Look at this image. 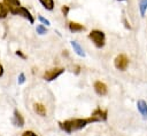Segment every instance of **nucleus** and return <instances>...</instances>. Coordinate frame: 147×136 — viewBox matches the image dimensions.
Returning a JSON list of instances; mask_svg holds the SVG:
<instances>
[{
    "instance_id": "12",
    "label": "nucleus",
    "mask_w": 147,
    "mask_h": 136,
    "mask_svg": "<svg viewBox=\"0 0 147 136\" xmlns=\"http://www.w3.org/2000/svg\"><path fill=\"white\" fill-rule=\"evenodd\" d=\"M70 45H71V47L74 48V51H75L78 56H80V57H85V53H84L83 48L80 47V45H79L77 41L72 40V41H70Z\"/></svg>"
},
{
    "instance_id": "18",
    "label": "nucleus",
    "mask_w": 147,
    "mask_h": 136,
    "mask_svg": "<svg viewBox=\"0 0 147 136\" xmlns=\"http://www.w3.org/2000/svg\"><path fill=\"white\" fill-rule=\"evenodd\" d=\"M38 19H39V22H40L42 25H46V26H49V25H51V22H49L47 18H45L44 16H41V15L38 16Z\"/></svg>"
},
{
    "instance_id": "16",
    "label": "nucleus",
    "mask_w": 147,
    "mask_h": 136,
    "mask_svg": "<svg viewBox=\"0 0 147 136\" xmlns=\"http://www.w3.org/2000/svg\"><path fill=\"white\" fill-rule=\"evenodd\" d=\"M147 10V0H140L139 1V11H140V16L144 17Z\"/></svg>"
},
{
    "instance_id": "9",
    "label": "nucleus",
    "mask_w": 147,
    "mask_h": 136,
    "mask_svg": "<svg viewBox=\"0 0 147 136\" xmlns=\"http://www.w3.org/2000/svg\"><path fill=\"white\" fill-rule=\"evenodd\" d=\"M68 27H69L70 32H74V33H75V32H82V31H84V30H85V26H84L83 24L77 23V22H74V21L69 22Z\"/></svg>"
},
{
    "instance_id": "17",
    "label": "nucleus",
    "mask_w": 147,
    "mask_h": 136,
    "mask_svg": "<svg viewBox=\"0 0 147 136\" xmlns=\"http://www.w3.org/2000/svg\"><path fill=\"white\" fill-rule=\"evenodd\" d=\"M36 31H37V33H38V34H40V35H44V34H46V33H47V29H46V26H45V25H42V24L37 25Z\"/></svg>"
},
{
    "instance_id": "20",
    "label": "nucleus",
    "mask_w": 147,
    "mask_h": 136,
    "mask_svg": "<svg viewBox=\"0 0 147 136\" xmlns=\"http://www.w3.org/2000/svg\"><path fill=\"white\" fill-rule=\"evenodd\" d=\"M61 11H62L63 16H64V17H67V16H68V14H69V11H70V7H69V6H62Z\"/></svg>"
},
{
    "instance_id": "13",
    "label": "nucleus",
    "mask_w": 147,
    "mask_h": 136,
    "mask_svg": "<svg viewBox=\"0 0 147 136\" xmlns=\"http://www.w3.org/2000/svg\"><path fill=\"white\" fill-rule=\"evenodd\" d=\"M33 111L40 117H45L46 115V107L41 103H34L33 104Z\"/></svg>"
},
{
    "instance_id": "8",
    "label": "nucleus",
    "mask_w": 147,
    "mask_h": 136,
    "mask_svg": "<svg viewBox=\"0 0 147 136\" xmlns=\"http://www.w3.org/2000/svg\"><path fill=\"white\" fill-rule=\"evenodd\" d=\"M92 117H94L96 119V121H106L107 117H108V112L106 110H101L100 107H96L93 112H92Z\"/></svg>"
},
{
    "instance_id": "1",
    "label": "nucleus",
    "mask_w": 147,
    "mask_h": 136,
    "mask_svg": "<svg viewBox=\"0 0 147 136\" xmlns=\"http://www.w3.org/2000/svg\"><path fill=\"white\" fill-rule=\"evenodd\" d=\"M92 122H98V121L94 117L91 115L90 118H75V119H69V120H64V121H59V127L63 131L71 134L76 130H80V129L85 128L87 125H90Z\"/></svg>"
},
{
    "instance_id": "10",
    "label": "nucleus",
    "mask_w": 147,
    "mask_h": 136,
    "mask_svg": "<svg viewBox=\"0 0 147 136\" xmlns=\"http://www.w3.org/2000/svg\"><path fill=\"white\" fill-rule=\"evenodd\" d=\"M13 123H14L15 126H17V127H23V126H24V118L22 117V114H21L17 110H15V111H14Z\"/></svg>"
},
{
    "instance_id": "15",
    "label": "nucleus",
    "mask_w": 147,
    "mask_h": 136,
    "mask_svg": "<svg viewBox=\"0 0 147 136\" xmlns=\"http://www.w3.org/2000/svg\"><path fill=\"white\" fill-rule=\"evenodd\" d=\"M9 14V10L7 8V6L3 3V2H0V19H3L8 16Z\"/></svg>"
},
{
    "instance_id": "3",
    "label": "nucleus",
    "mask_w": 147,
    "mask_h": 136,
    "mask_svg": "<svg viewBox=\"0 0 147 136\" xmlns=\"http://www.w3.org/2000/svg\"><path fill=\"white\" fill-rule=\"evenodd\" d=\"M63 73H64V69L63 67H53V69H49V70L45 71L42 78L46 81H53V80L57 79Z\"/></svg>"
},
{
    "instance_id": "7",
    "label": "nucleus",
    "mask_w": 147,
    "mask_h": 136,
    "mask_svg": "<svg viewBox=\"0 0 147 136\" xmlns=\"http://www.w3.org/2000/svg\"><path fill=\"white\" fill-rule=\"evenodd\" d=\"M94 90L98 95L100 96H106L107 93H108V88H107V85L103 83L102 81H95L94 82Z\"/></svg>"
},
{
    "instance_id": "23",
    "label": "nucleus",
    "mask_w": 147,
    "mask_h": 136,
    "mask_svg": "<svg viewBox=\"0 0 147 136\" xmlns=\"http://www.w3.org/2000/svg\"><path fill=\"white\" fill-rule=\"evenodd\" d=\"M3 73H5V70H3V66L0 64V78L3 75Z\"/></svg>"
},
{
    "instance_id": "22",
    "label": "nucleus",
    "mask_w": 147,
    "mask_h": 136,
    "mask_svg": "<svg viewBox=\"0 0 147 136\" xmlns=\"http://www.w3.org/2000/svg\"><path fill=\"white\" fill-rule=\"evenodd\" d=\"M15 54H16V55H17L18 57L23 58V59H25V58H26V56H25V55H24V54H23V53H22L21 50H16V51H15Z\"/></svg>"
},
{
    "instance_id": "14",
    "label": "nucleus",
    "mask_w": 147,
    "mask_h": 136,
    "mask_svg": "<svg viewBox=\"0 0 147 136\" xmlns=\"http://www.w3.org/2000/svg\"><path fill=\"white\" fill-rule=\"evenodd\" d=\"M39 2L41 3V6H42L46 10H49V11H52V10L54 9V7H55L54 0H39Z\"/></svg>"
},
{
    "instance_id": "24",
    "label": "nucleus",
    "mask_w": 147,
    "mask_h": 136,
    "mask_svg": "<svg viewBox=\"0 0 147 136\" xmlns=\"http://www.w3.org/2000/svg\"><path fill=\"white\" fill-rule=\"evenodd\" d=\"M117 1H125V0H117Z\"/></svg>"
},
{
    "instance_id": "11",
    "label": "nucleus",
    "mask_w": 147,
    "mask_h": 136,
    "mask_svg": "<svg viewBox=\"0 0 147 136\" xmlns=\"http://www.w3.org/2000/svg\"><path fill=\"white\" fill-rule=\"evenodd\" d=\"M137 107L140 114L144 117V119H147V103L144 99H139L137 102Z\"/></svg>"
},
{
    "instance_id": "2",
    "label": "nucleus",
    "mask_w": 147,
    "mask_h": 136,
    "mask_svg": "<svg viewBox=\"0 0 147 136\" xmlns=\"http://www.w3.org/2000/svg\"><path fill=\"white\" fill-rule=\"evenodd\" d=\"M87 37L96 48H102L106 45V35L100 30H92Z\"/></svg>"
},
{
    "instance_id": "4",
    "label": "nucleus",
    "mask_w": 147,
    "mask_h": 136,
    "mask_svg": "<svg viewBox=\"0 0 147 136\" xmlns=\"http://www.w3.org/2000/svg\"><path fill=\"white\" fill-rule=\"evenodd\" d=\"M129 65V58L124 54H119L114 59V66L119 71H125Z\"/></svg>"
},
{
    "instance_id": "19",
    "label": "nucleus",
    "mask_w": 147,
    "mask_h": 136,
    "mask_svg": "<svg viewBox=\"0 0 147 136\" xmlns=\"http://www.w3.org/2000/svg\"><path fill=\"white\" fill-rule=\"evenodd\" d=\"M24 82H25V74L22 72V73H20V75L17 78V83L18 85H23Z\"/></svg>"
},
{
    "instance_id": "5",
    "label": "nucleus",
    "mask_w": 147,
    "mask_h": 136,
    "mask_svg": "<svg viewBox=\"0 0 147 136\" xmlns=\"http://www.w3.org/2000/svg\"><path fill=\"white\" fill-rule=\"evenodd\" d=\"M3 3L7 6L9 13L11 15H16L18 8L22 6L21 2H20V0H3Z\"/></svg>"
},
{
    "instance_id": "6",
    "label": "nucleus",
    "mask_w": 147,
    "mask_h": 136,
    "mask_svg": "<svg viewBox=\"0 0 147 136\" xmlns=\"http://www.w3.org/2000/svg\"><path fill=\"white\" fill-rule=\"evenodd\" d=\"M16 15H20V16H22L23 18L28 19L30 24H33V23H34V17L32 16V14L30 13V10H29L26 7L21 6V7L18 8V10H17V14H16Z\"/></svg>"
},
{
    "instance_id": "21",
    "label": "nucleus",
    "mask_w": 147,
    "mask_h": 136,
    "mask_svg": "<svg viewBox=\"0 0 147 136\" xmlns=\"http://www.w3.org/2000/svg\"><path fill=\"white\" fill-rule=\"evenodd\" d=\"M22 136H38L34 131H32V130H25L23 134H22Z\"/></svg>"
}]
</instances>
